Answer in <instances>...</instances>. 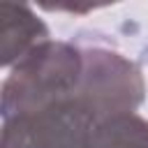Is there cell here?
<instances>
[{
  "label": "cell",
  "instance_id": "cell-3",
  "mask_svg": "<svg viewBox=\"0 0 148 148\" xmlns=\"http://www.w3.org/2000/svg\"><path fill=\"white\" fill-rule=\"evenodd\" d=\"M95 118L74 99L7 118L0 148H90Z\"/></svg>",
  "mask_w": 148,
  "mask_h": 148
},
{
  "label": "cell",
  "instance_id": "cell-2",
  "mask_svg": "<svg viewBox=\"0 0 148 148\" xmlns=\"http://www.w3.org/2000/svg\"><path fill=\"white\" fill-rule=\"evenodd\" d=\"M81 58L83 67L74 99L95 123L134 113L146 92L141 69L125 56L104 46H81Z\"/></svg>",
  "mask_w": 148,
  "mask_h": 148
},
{
  "label": "cell",
  "instance_id": "cell-4",
  "mask_svg": "<svg viewBox=\"0 0 148 148\" xmlns=\"http://www.w3.org/2000/svg\"><path fill=\"white\" fill-rule=\"evenodd\" d=\"M0 39H2V65L14 67L44 46L49 39L46 25L25 5H0Z\"/></svg>",
  "mask_w": 148,
  "mask_h": 148
},
{
  "label": "cell",
  "instance_id": "cell-1",
  "mask_svg": "<svg viewBox=\"0 0 148 148\" xmlns=\"http://www.w3.org/2000/svg\"><path fill=\"white\" fill-rule=\"evenodd\" d=\"M81 49L67 42H46L12 67L2 86V120L69 99L81 79Z\"/></svg>",
  "mask_w": 148,
  "mask_h": 148
},
{
  "label": "cell",
  "instance_id": "cell-5",
  "mask_svg": "<svg viewBox=\"0 0 148 148\" xmlns=\"http://www.w3.org/2000/svg\"><path fill=\"white\" fill-rule=\"evenodd\" d=\"M90 148H148V120L136 113L106 118L95 125Z\"/></svg>",
  "mask_w": 148,
  "mask_h": 148
}]
</instances>
